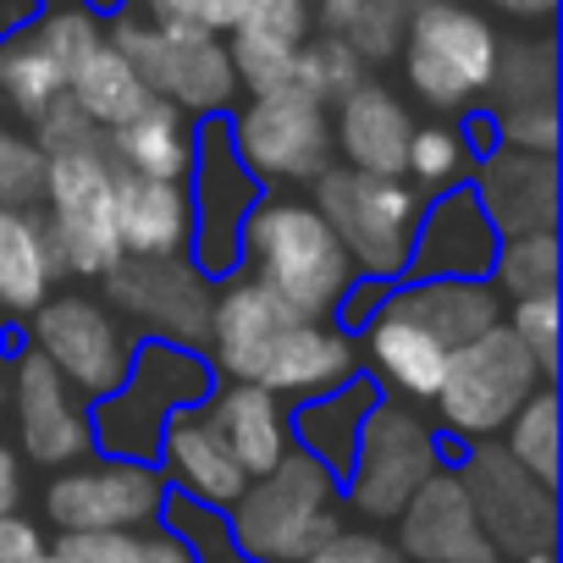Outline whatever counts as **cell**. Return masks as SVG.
<instances>
[{
  "instance_id": "6da1fadb",
  "label": "cell",
  "mask_w": 563,
  "mask_h": 563,
  "mask_svg": "<svg viewBox=\"0 0 563 563\" xmlns=\"http://www.w3.org/2000/svg\"><path fill=\"white\" fill-rule=\"evenodd\" d=\"M210 338L216 360L232 382L265 387V393H327L354 376V343L294 305H282L260 282H232L210 305Z\"/></svg>"
},
{
  "instance_id": "7a4b0ae2",
  "label": "cell",
  "mask_w": 563,
  "mask_h": 563,
  "mask_svg": "<svg viewBox=\"0 0 563 563\" xmlns=\"http://www.w3.org/2000/svg\"><path fill=\"white\" fill-rule=\"evenodd\" d=\"M243 243L254 260V282L271 288L282 305H294L299 316L321 321L349 299L354 260L316 205H294V199L260 205L254 216H243Z\"/></svg>"
},
{
  "instance_id": "3957f363",
  "label": "cell",
  "mask_w": 563,
  "mask_h": 563,
  "mask_svg": "<svg viewBox=\"0 0 563 563\" xmlns=\"http://www.w3.org/2000/svg\"><path fill=\"white\" fill-rule=\"evenodd\" d=\"M338 530V486L316 453H282L232 503V541L254 563H299Z\"/></svg>"
},
{
  "instance_id": "277c9868",
  "label": "cell",
  "mask_w": 563,
  "mask_h": 563,
  "mask_svg": "<svg viewBox=\"0 0 563 563\" xmlns=\"http://www.w3.org/2000/svg\"><path fill=\"white\" fill-rule=\"evenodd\" d=\"M316 210L338 232L354 265L371 276H393L409 265L420 232V194L398 177H371L354 166H327L316 177Z\"/></svg>"
},
{
  "instance_id": "5b68a950",
  "label": "cell",
  "mask_w": 563,
  "mask_h": 563,
  "mask_svg": "<svg viewBox=\"0 0 563 563\" xmlns=\"http://www.w3.org/2000/svg\"><path fill=\"white\" fill-rule=\"evenodd\" d=\"M497 51H503V40L492 34V23L481 12L459 7V0H420L409 12L404 67L426 106H442V111L470 106L492 84Z\"/></svg>"
},
{
  "instance_id": "8992f818",
  "label": "cell",
  "mask_w": 563,
  "mask_h": 563,
  "mask_svg": "<svg viewBox=\"0 0 563 563\" xmlns=\"http://www.w3.org/2000/svg\"><path fill=\"white\" fill-rule=\"evenodd\" d=\"M541 376L547 371L530 360V349L497 321L492 332H481L448 354V371L437 382V409L459 437L481 442L525 409V398L541 387Z\"/></svg>"
},
{
  "instance_id": "52a82bcc",
  "label": "cell",
  "mask_w": 563,
  "mask_h": 563,
  "mask_svg": "<svg viewBox=\"0 0 563 563\" xmlns=\"http://www.w3.org/2000/svg\"><path fill=\"white\" fill-rule=\"evenodd\" d=\"M111 188H117V161L106 144L45 155V199H51V249L62 271L78 276H106L122 260L117 243V216H111Z\"/></svg>"
},
{
  "instance_id": "ba28073f",
  "label": "cell",
  "mask_w": 563,
  "mask_h": 563,
  "mask_svg": "<svg viewBox=\"0 0 563 563\" xmlns=\"http://www.w3.org/2000/svg\"><path fill=\"white\" fill-rule=\"evenodd\" d=\"M111 45L133 62V73L144 78V89L177 111H221L238 95V73L232 56L216 34L205 29H155V23H133L122 18Z\"/></svg>"
},
{
  "instance_id": "9c48e42d",
  "label": "cell",
  "mask_w": 563,
  "mask_h": 563,
  "mask_svg": "<svg viewBox=\"0 0 563 563\" xmlns=\"http://www.w3.org/2000/svg\"><path fill=\"white\" fill-rule=\"evenodd\" d=\"M354 508L371 519H398L404 503L437 475V437L420 415L398 404H371L354 437Z\"/></svg>"
},
{
  "instance_id": "30bf717a",
  "label": "cell",
  "mask_w": 563,
  "mask_h": 563,
  "mask_svg": "<svg viewBox=\"0 0 563 563\" xmlns=\"http://www.w3.org/2000/svg\"><path fill=\"white\" fill-rule=\"evenodd\" d=\"M464 492L470 508L481 519V530L492 536V547L503 558H530V552H552V486H541L525 464H514L508 448H475L464 464Z\"/></svg>"
},
{
  "instance_id": "8fae6325",
  "label": "cell",
  "mask_w": 563,
  "mask_h": 563,
  "mask_svg": "<svg viewBox=\"0 0 563 563\" xmlns=\"http://www.w3.org/2000/svg\"><path fill=\"white\" fill-rule=\"evenodd\" d=\"M238 139V155L249 172H265V177H321L327 172V155H332V122H327V106L310 100L305 89H271V95H254L232 128Z\"/></svg>"
},
{
  "instance_id": "7c38bea8",
  "label": "cell",
  "mask_w": 563,
  "mask_h": 563,
  "mask_svg": "<svg viewBox=\"0 0 563 563\" xmlns=\"http://www.w3.org/2000/svg\"><path fill=\"white\" fill-rule=\"evenodd\" d=\"M34 349L78 393H117L128 382V349L106 305L95 299H45L34 310Z\"/></svg>"
},
{
  "instance_id": "4fadbf2b",
  "label": "cell",
  "mask_w": 563,
  "mask_h": 563,
  "mask_svg": "<svg viewBox=\"0 0 563 563\" xmlns=\"http://www.w3.org/2000/svg\"><path fill=\"white\" fill-rule=\"evenodd\" d=\"M161 475L144 464H95V470H67L45 492L51 525L67 530H139L161 514Z\"/></svg>"
},
{
  "instance_id": "5bb4252c",
  "label": "cell",
  "mask_w": 563,
  "mask_h": 563,
  "mask_svg": "<svg viewBox=\"0 0 563 563\" xmlns=\"http://www.w3.org/2000/svg\"><path fill=\"white\" fill-rule=\"evenodd\" d=\"M106 282H111V299L133 321H144V327H155L177 343H205L210 338V294H205L199 271L183 265L177 254L117 260L106 271Z\"/></svg>"
},
{
  "instance_id": "9a60e30c",
  "label": "cell",
  "mask_w": 563,
  "mask_h": 563,
  "mask_svg": "<svg viewBox=\"0 0 563 563\" xmlns=\"http://www.w3.org/2000/svg\"><path fill=\"white\" fill-rule=\"evenodd\" d=\"M398 552L415 563H503L492 536L481 530L470 492L459 475H431L398 514Z\"/></svg>"
},
{
  "instance_id": "2e32d148",
  "label": "cell",
  "mask_w": 563,
  "mask_h": 563,
  "mask_svg": "<svg viewBox=\"0 0 563 563\" xmlns=\"http://www.w3.org/2000/svg\"><path fill=\"white\" fill-rule=\"evenodd\" d=\"M12 404H18V431H23V448H29L34 464H73L95 442L89 420L73 404V387L56 376V365L40 349L18 360Z\"/></svg>"
},
{
  "instance_id": "e0dca14e",
  "label": "cell",
  "mask_w": 563,
  "mask_h": 563,
  "mask_svg": "<svg viewBox=\"0 0 563 563\" xmlns=\"http://www.w3.org/2000/svg\"><path fill=\"white\" fill-rule=\"evenodd\" d=\"M481 216L492 232L519 238V232H547L558 221V166L552 155L530 150H503L481 166Z\"/></svg>"
},
{
  "instance_id": "ac0fdd59",
  "label": "cell",
  "mask_w": 563,
  "mask_h": 563,
  "mask_svg": "<svg viewBox=\"0 0 563 563\" xmlns=\"http://www.w3.org/2000/svg\"><path fill=\"white\" fill-rule=\"evenodd\" d=\"M332 139L343 144L349 166L354 172H371V177H404V161H409V139H415V117L409 106L382 89V84H360L338 100V128Z\"/></svg>"
},
{
  "instance_id": "d6986e66",
  "label": "cell",
  "mask_w": 563,
  "mask_h": 563,
  "mask_svg": "<svg viewBox=\"0 0 563 563\" xmlns=\"http://www.w3.org/2000/svg\"><path fill=\"white\" fill-rule=\"evenodd\" d=\"M111 216H117L122 254H177L194 232V205H188L183 183L139 177L122 166H117V188H111Z\"/></svg>"
},
{
  "instance_id": "ffe728a7",
  "label": "cell",
  "mask_w": 563,
  "mask_h": 563,
  "mask_svg": "<svg viewBox=\"0 0 563 563\" xmlns=\"http://www.w3.org/2000/svg\"><path fill=\"white\" fill-rule=\"evenodd\" d=\"M161 448H166V459H172V475L188 486V497H199V503H210V508H232L238 492L249 486L243 464L232 459V448L221 442V431H216L210 415H199V409L177 415V420L166 426Z\"/></svg>"
},
{
  "instance_id": "44dd1931",
  "label": "cell",
  "mask_w": 563,
  "mask_h": 563,
  "mask_svg": "<svg viewBox=\"0 0 563 563\" xmlns=\"http://www.w3.org/2000/svg\"><path fill=\"white\" fill-rule=\"evenodd\" d=\"M106 150L122 172L166 177V183H183L194 166V139H188L177 106H166V100H144L128 122L106 128Z\"/></svg>"
},
{
  "instance_id": "7402d4cb",
  "label": "cell",
  "mask_w": 563,
  "mask_h": 563,
  "mask_svg": "<svg viewBox=\"0 0 563 563\" xmlns=\"http://www.w3.org/2000/svg\"><path fill=\"white\" fill-rule=\"evenodd\" d=\"M205 415H210V426L221 431V442L232 448V459L243 464L249 481L265 475L282 453H288V415H282L276 393H265V387L238 382V387H227V393L216 398V409H205Z\"/></svg>"
},
{
  "instance_id": "603a6c76",
  "label": "cell",
  "mask_w": 563,
  "mask_h": 563,
  "mask_svg": "<svg viewBox=\"0 0 563 563\" xmlns=\"http://www.w3.org/2000/svg\"><path fill=\"white\" fill-rule=\"evenodd\" d=\"M387 305L398 316L420 321L448 349H459V343H470V338L497 327V294L475 288V282H459V276H431V282H420V288H409V294H398Z\"/></svg>"
},
{
  "instance_id": "cb8c5ba5",
  "label": "cell",
  "mask_w": 563,
  "mask_h": 563,
  "mask_svg": "<svg viewBox=\"0 0 563 563\" xmlns=\"http://www.w3.org/2000/svg\"><path fill=\"white\" fill-rule=\"evenodd\" d=\"M62 260L51 249V232L23 216V210H0V310L34 316L51 299Z\"/></svg>"
},
{
  "instance_id": "d4e9b609",
  "label": "cell",
  "mask_w": 563,
  "mask_h": 563,
  "mask_svg": "<svg viewBox=\"0 0 563 563\" xmlns=\"http://www.w3.org/2000/svg\"><path fill=\"white\" fill-rule=\"evenodd\" d=\"M365 354L376 360V371H382L398 393H409V398H437V382H442L453 349L437 343L420 321H409V316H398L393 305H382V316L371 321Z\"/></svg>"
},
{
  "instance_id": "484cf974",
  "label": "cell",
  "mask_w": 563,
  "mask_h": 563,
  "mask_svg": "<svg viewBox=\"0 0 563 563\" xmlns=\"http://www.w3.org/2000/svg\"><path fill=\"white\" fill-rule=\"evenodd\" d=\"M486 254H492V221L481 216L475 194H448L409 249V260H420V271H437V276L475 271L486 265Z\"/></svg>"
},
{
  "instance_id": "4316f807",
  "label": "cell",
  "mask_w": 563,
  "mask_h": 563,
  "mask_svg": "<svg viewBox=\"0 0 563 563\" xmlns=\"http://www.w3.org/2000/svg\"><path fill=\"white\" fill-rule=\"evenodd\" d=\"M67 100L89 117V122H100V128H117V122H128L144 100H155L150 89H144V78L133 73V62L111 45V40H100L78 67H73V78H67Z\"/></svg>"
},
{
  "instance_id": "83f0119b",
  "label": "cell",
  "mask_w": 563,
  "mask_h": 563,
  "mask_svg": "<svg viewBox=\"0 0 563 563\" xmlns=\"http://www.w3.org/2000/svg\"><path fill=\"white\" fill-rule=\"evenodd\" d=\"M62 95H67V67L51 56L40 29L12 34L0 45V100H7L23 122H40Z\"/></svg>"
},
{
  "instance_id": "f1b7e54d",
  "label": "cell",
  "mask_w": 563,
  "mask_h": 563,
  "mask_svg": "<svg viewBox=\"0 0 563 563\" xmlns=\"http://www.w3.org/2000/svg\"><path fill=\"white\" fill-rule=\"evenodd\" d=\"M51 552L62 563H194L172 530H67Z\"/></svg>"
},
{
  "instance_id": "f546056e",
  "label": "cell",
  "mask_w": 563,
  "mask_h": 563,
  "mask_svg": "<svg viewBox=\"0 0 563 563\" xmlns=\"http://www.w3.org/2000/svg\"><path fill=\"white\" fill-rule=\"evenodd\" d=\"M497 95V111H519V106H547L552 89H558V56H552V40H525L514 45L508 56L497 51V67H492V84Z\"/></svg>"
},
{
  "instance_id": "4dcf8cb0",
  "label": "cell",
  "mask_w": 563,
  "mask_h": 563,
  "mask_svg": "<svg viewBox=\"0 0 563 563\" xmlns=\"http://www.w3.org/2000/svg\"><path fill=\"white\" fill-rule=\"evenodd\" d=\"M365 409H371V393H365V387H349V393L321 398V404H310V409H305L299 431H305L310 453H316L327 470H349V459H354V437H360Z\"/></svg>"
},
{
  "instance_id": "1f68e13d",
  "label": "cell",
  "mask_w": 563,
  "mask_h": 563,
  "mask_svg": "<svg viewBox=\"0 0 563 563\" xmlns=\"http://www.w3.org/2000/svg\"><path fill=\"white\" fill-rule=\"evenodd\" d=\"M360 84H365V56L343 34H327L316 45H299V56H294V89H305L310 100L332 106V100H343Z\"/></svg>"
},
{
  "instance_id": "d6a6232c",
  "label": "cell",
  "mask_w": 563,
  "mask_h": 563,
  "mask_svg": "<svg viewBox=\"0 0 563 563\" xmlns=\"http://www.w3.org/2000/svg\"><path fill=\"white\" fill-rule=\"evenodd\" d=\"M508 453L541 486H558V393L552 387H536L525 409L508 420Z\"/></svg>"
},
{
  "instance_id": "836d02e7",
  "label": "cell",
  "mask_w": 563,
  "mask_h": 563,
  "mask_svg": "<svg viewBox=\"0 0 563 563\" xmlns=\"http://www.w3.org/2000/svg\"><path fill=\"white\" fill-rule=\"evenodd\" d=\"M497 282L514 299H536V294H558V238L547 232H519L503 243L497 254Z\"/></svg>"
},
{
  "instance_id": "e575fe53",
  "label": "cell",
  "mask_w": 563,
  "mask_h": 563,
  "mask_svg": "<svg viewBox=\"0 0 563 563\" xmlns=\"http://www.w3.org/2000/svg\"><path fill=\"white\" fill-rule=\"evenodd\" d=\"M34 199H45V150L18 128H0V210H23Z\"/></svg>"
},
{
  "instance_id": "d590c367",
  "label": "cell",
  "mask_w": 563,
  "mask_h": 563,
  "mask_svg": "<svg viewBox=\"0 0 563 563\" xmlns=\"http://www.w3.org/2000/svg\"><path fill=\"white\" fill-rule=\"evenodd\" d=\"M409 12L415 0H360V12L343 23V40L365 56V62H382L404 45V29H409Z\"/></svg>"
},
{
  "instance_id": "8d00e7d4",
  "label": "cell",
  "mask_w": 563,
  "mask_h": 563,
  "mask_svg": "<svg viewBox=\"0 0 563 563\" xmlns=\"http://www.w3.org/2000/svg\"><path fill=\"white\" fill-rule=\"evenodd\" d=\"M305 29H310L305 0H243V12L232 23V34L271 40V45H305Z\"/></svg>"
},
{
  "instance_id": "74e56055",
  "label": "cell",
  "mask_w": 563,
  "mask_h": 563,
  "mask_svg": "<svg viewBox=\"0 0 563 563\" xmlns=\"http://www.w3.org/2000/svg\"><path fill=\"white\" fill-rule=\"evenodd\" d=\"M508 332L530 349V360L552 376L558 365V294H536V299H514V321Z\"/></svg>"
},
{
  "instance_id": "f35d334b",
  "label": "cell",
  "mask_w": 563,
  "mask_h": 563,
  "mask_svg": "<svg viewBox=\"0 0 563 563\" xmlns=\"http://www.w3.org/2000/svg\"><path fill=\"white\" fill-rule=\"evenodd\" d=\"M459 166H464V144H459V133H453V128H426V133L415 128L404 172H415L426 188H442V183H453V177H459Z\"/></svg>"
},
{
  "instance_id": "ab89813d",
  "label": "cell",
  "mask_w": 563,
  "mask_h": 563,
  "mask_svg": "<svg viewBox=\"0 0 563 563\" xmlns=\"http://www.w3.org/2000/svg\"><path fill=\"white\" fill-rule=\"evenodd\" d=\"M34 128H40V139H34V144H40L45 155H67V150L106 144V128H100V122H89V117H84V111H78L67 95H62V100H56V106H51Z\"/></svg>"
},
{
  "instance_id": "60d3db41",
  "label": "cell",
  "mask_w": 563,
  "mask_h": 563,
  "mask_svg": "<svg viewBox=\"0 0 563 563\" xmlns=\"http://www.w3.org/2000/svg\"><path fill=\"white\" fill-rule=\"evenodd\" d=\"M299 563H404V552H398V541H387V536H376V530H332L316 552H305Z\"/></svg>"
},
{
  "instance_id": "b9f144b4",
  "label": "cell",
  "mask_w": 563,
  "mask_h": 563,
  "mask_svg": "<svg viewBox=\"0 0 563 563\" xmlns=\"http://www.w3.org/2000/svg\"><path fill=\"white\" fill-rule=\"evenodd\" d=\"M40 40L51 45V56H56V62L67 67V78H73V67H78L106 34H100V23H95L89 12H56V18L40 23Z\"/></svg>"
},
{
  "instance_id": "7bdbcfd3",
  "label": "cell",
  "mask_w": 563,
  "mask_h": 563,
  "mask_svg": "<svg viewBox=\"0 0 563 563\" xmlns=\"http://www.w3.org/2000/svg\"><path fill=\"white\" fill-rule=\"evenodd\" d=\"M503 139H508V150L552 155V150H558V100H547V106H519V111H503Z\"/></svg>"
},
{
  "instance_id": "ee69618b",
  "label": "cell",
  "mask_w": 563,
  "mask_h": 563,
  "mask_svg": "<svg viewBox=\"0 0 563 563\" xmlns=\"http://www.w3.org/2000/svg\"><path fill=\"white\" fill-rule=\"evenodd\" d=\"M51 547H45V536L29 525V519H18V514H0V563H40Z\"/></svg>"
},
{
  "instance_id": "f6af8a7d",
  "label": "cell",
  "mask_w": 563,
  "mask_h": 563,
  "mask_svg": "<svg viewBox=\"0 0 563 563\" xmlns=\"http://www.w3.org/2000/svg\"><path fill=\"white\" fill-rule=\"evenodd\" d=\"M144 12H150L155 29H199L194 0H144Z\"/></svg>"
},
{
  "instance_id": "bcb514c9",
  "label": "cell",
  "mask_w": 563,
  "mask_h": 563,
  "mask_svg": "<svg viewBox=\"0 0 563 563\" xmlns=\"http://www.w3.org/2000/svg\"><path fill=\"white\" fill-rule=\"evenodd\" d=\"M194 12H199V29H205V34H221V29L238 23L243 0H194Z\"/></svg>"
},
{
  "instance_id": "7dc6e473",
  "label": "cell",
  "mask_w": 563,
  "mask_h": 563,
  "mask_svg": "<svg viewBox=\"0 0 563 563\" xmlns=\"http://www.w3.org/2000/svg\"><path fill=\"white\" fill-rule=\"evenodd\" d=\"M23 497V470H18V453L0 448V514H12Z\"/></svg>"
},
{
  "instance_id": "c3c4849f",
  "label": "cell",
  "mask_w": 563,
  "mask_h": 563,
  "mask_svg": "<svg viewBox=\"0 0 563 563\" xmlns=\"http://www.w3.org/2000/svg\"><path fill=\"white\" fill-rule=\"evenodd\" d=\"M486 7H497V12H508V18H552L558 0H486Z\"/></svg>"
},
{
  "instance_id": "681fc988",
  "label": "cell",
  "mask_w": 563,
  "mask_h": 563,
  "mask_svg": "<svg viewBox=\"0 0 563 563\" xmlns=\"http://www.w3.org/2000/svg\"><path fill=\"white\" fill-rule=\"evenodd\" d=\"M354 12H360V0H327V23H338V29H343Z\"/></svg>"
},
{
  "instance_id": "f907efd6",
  "label": "cell",
  "mask_w": 563,
  "mask_h": 563,
  "mask_svg": "<svg viewBox=\"0 0 563 563\" xmlns=\"http://www.w3.org/2000/svg\"><path fill=\"white\" fill-rule=\"evenodd\" d=\"M519 563H552V552H530V558H519Z\"/></svg>"
},
{
  "instance_id": "816d5d0a",
  "label": "cell",
  "mask_w": 563,
  "mask_h": 563,
  "mask_svg": "<svg viewBox=\"0 0 563 563\" xmlns=\"http://www.w3.org/2000/svg\"><path fill=\"white\" fill-rule=\"evenodd\" d=\"M40 563H62V558H56V552H45V558H40Z\"/></svg>"
}]
</instances>
